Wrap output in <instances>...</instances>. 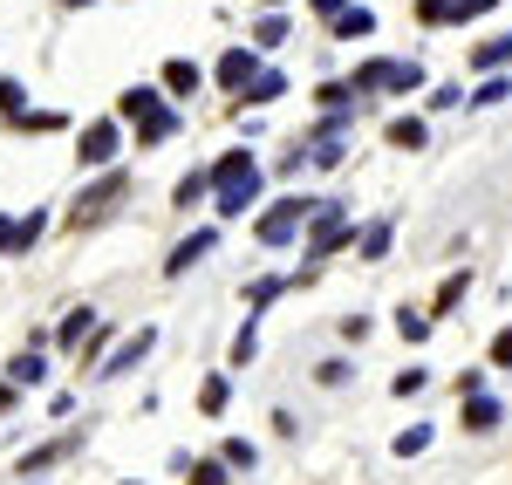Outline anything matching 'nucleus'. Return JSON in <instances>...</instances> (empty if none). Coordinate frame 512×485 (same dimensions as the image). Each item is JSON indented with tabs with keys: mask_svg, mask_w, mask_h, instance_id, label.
Returning <instances> with one entry per match:
<instances>
[{
	"mask_svg": "<svg viewBox=\"0 0 512 485\" xmlns=\"http://www.w3.org/2000/svg\"><path fill=\"white\" fill-rule=\"evenodd\" d=\"M308 246H315V253H335V246H342V212H335V205H328V212L315 219V233H308Z\"/></svg>",
	"mask_w": 512,
	"mask_h": 485,
	"instance_id": "nucleus-5",
	"label": "nucleus"
},
{
	"mask_svg": "<svg viewBox=\"0 0 512 485\" xmlns=\"http://www.w3.org/2000/svg\"><path fill=\"white\" fill-rule=\"evenodd\" d=\"M41 226H48V219H41V212H28V219L14 226V246H35V240H41Z\"/></svg>",
	"mask_w": 512,
	"mask_h": 485,
	"instance_id": "nucleus-15",
	"label": "nucleus"
},
{
	"mask_svg": "<svg viewBox=\"0 0 512 485\" xmlns=\"http://www.w3.org/2000/svg\"><path fill=\"white\" fill-rule=\"evenodd\" d=\"M390 144H396V151H424V123H417V117H396L390 123Z\"/></svg>",
	"mask_w": 512,
	"mask_h": 485,
	"instance_id": "nucleus-8",
	"label": "nucleus"
},
{
	"mask_svg": "<svg viewBox=\"0 0 512 485\" xmlns=\"http://www.w3.org/2000/svg\"><path fill=\"white\" fill-rule=\"evenodd\" d=\"M315 14H342V0H315Z\"/></svg>",
	"mask_w": 512,
	"mask_h": 485,
	"instance_id": "nucleus-22",
	"label": "nucleus"
},
{
	"mask_svg": "<svg viewBox=\"0 0 512 485\" xmlns=\"http://www.w3.org/2000/svg\"><path fill=\"white\" fill-rule=\"evenodd\" d=\"M431 445V431H424V424H417V431H403V438H396V451H403V458H410V451H424Z\"/></svg>",
	"mask_w": 512,
	"mask_h": 485,
	"instance_id": "nucleus-18",
	"label": "nucleus"
},
{
	"mask_svg": "<svg viewBox=\"0 0 512 485\" xmlns=\"http://www.w3.org/2000/svg\"><path fill=\"white\" fill-rule=\"evenodd\" d=\"M164 89H171V96H192L198 89V62H164Z\"/></svg>",
	"mask_w": 512,
	"mask_h": 485,
	"instance_id": "nucleus-7",
	"label": "nucleus"
},
{
	"mask_svg": "<svg viewBox=\"0 0 512 485\" xmlns=\"http://www.w3.org/2000/svg\"><path fill=\"white\" fill-rule=\"evenodd\" d=\"M185 479L192 485H226V465H205V458H198V465H185Z\"/></svg>",
	"mask_w": 512,
	"mask_h": 485,
	"instance_id": "nucleus-12",
	"label": "nucleus"
},
{
	"mask_svg": "<svg viewBox=\"0 0 512 485\" xmlns=\"http://www.w3.org/2000/svg\"><path fill=\"white\" fill-rule=\"evenodd\" d=\"M253 76H260V62H253V48H233V55L219 62V82H233V89H246Z\"/></svg>",
	"mask_w": 512,
	"mask_h": 485,
	"instance_id": "nucleus-4",
	"label": "nucleus"
},
{
	"mask_svg": "<svg viewBox=\"0 0 512 485\" xmlns=\"http://www.w3.org/2000/svg\"><path fill=\"white\" fill-rule=\"evenodd\" d=\"M492 363H499V369H512V328L499 335V342H492Z\"/></svg>",
	"mask_w": 512,
	"mask_h": 485,
	"instance_id": "nucleus-21",
	"label": "nucleus"
},
{
	"mask_svg": "<svg viewBox=\"0 0 512 485\" xmlns=\"http://www.w3.org/2000/svg\"><path fill=\"white\" fill-rule=\"evenodd\" d=\"M82 164H103L110 158V151H117V123H89V130H82Z\"/></svg>",
	"mask_w": 512,
	"mask_h": 485,
	"instance_id": "nucleus-3",
	"label": "nucleus"
},
{
	"mask_svg": "<svg viewBox=\"0 0 512 485\" xmlns=\"http://www.w3.org/2000/svg\"><path fill=\"white\" fill-rule=\"evenodd\" d=\"M506 55H512V35L485 41V48H478V69H492V62H506Z\"/></svg>",
	"mask_w": 512,
	"mask_h": 485,
	"instance_id": "nucleus-14",
	"label": "nucleus"
},
{
	"mask_svg": "<svg viewBox=\"0 0 512 485\" xmlns=\"http://www.w3.org/2000/svg\"><path fill=\"white\" fill-rule=\"evenodd\" d=\"M14 383H41V363H35V356H14Z\"/></svg>",
	"mask_w": 512,
	"mask_h": 485,
	"instance_id": "nucleus-19",
	"label": "nucleus"
},
{
	"mask_svg": "<svg viewBox=\"0 0 512 485\" xmlns=\"http://www.w3.org/2000/svg\"><path fill=\"white\" fill-rule=\"evenodd\" d=\"M7 240H14V226H7V219H0V246H7Z\"/></svg>",
	"mask_w": 512,
	"mask_h": 485,
	"instance_id": "nucleus-24",
	"label": "nucleus"
},
{
	"mask_svg": "<svg viewBox=\"0 0 512 485\" xmlns=\"http://www.w3.org/2000/svg\"><path fill=\"white\" fill-rule=\"evenodd\" d=\"M205 246H212V233H192V240L178 246V253H171V260H164V274H185V267H192L198 253H205Z\"/></svg>",
	"mask_w": 512,
	"mask_h": 485,
	"instance_id": "nucleus-10",
	"label": "nucleus"
},
{
	"mask_svg": "<svg viewBox=\"0 0 512 485\" xmlns=\"http://www.w3.org/2000/svg\"><path fill=\"white\" fill-rule=\"evenodd\" d=\"M7 404H14V390H7V383H0V410H7Z\"/></svg>",
	"mask_w": 512,
	"mask_h": 485,
	"instance_id": "nucleus-23",
	"label": "nucleus"
},
{
	"mask_svg": "<svg viewBox=\"0 0 512 485\" xmlns=\"http://www.w3.org/2000/svg\"><path fill=\"white\" fill-rule=\"evenodd\" d=\"M362 253H369V260H383V253H390V226H369V240H362Z\"/></svg>",
	"mask_w": 512,
	"mask_h": 485,
	"instance_id": "nucleus-17",
	"label": "nucleus"
},
{
	"mask_svg": "<svg viewBox=\"0 0 512 485\" xmlns=\"http://www.w3.org/2000/svg\"><path fill=\"white\" fill-rule=\"evenodd\" d=\"M117 192H123V178H103V185H96L89 199H76V212H69V219H76V226H82V219H96V212H103V205L117 199Z\"/></svg>",
	"mask_w": 512,
	"mask_h": 485,
	"instance_id": "nucleus-6",
	"label": "nucleus"
},
{
	"mask_svg": "<svg viewBox=\"0 0 512 485\" xmlns=\"http://www.w3.org/2000/svg\"><path fill=\"white\" fill-rule=\"evenodd\" d=\"M205 185H219V212H239V205L253 199L260 171H253V158H246V151H226V158L205 171Z\"/></svg>",
	"mask_w": 512,
	"mask_h": 485,
	"instance_id": "nucleus-1",
	"label": "nucleus"
},
{
	"mask_svg": "<svg viewBox=\"0 0 512 485\" xmlns=\"http://www.w3.org/2000/svg\"><path fill=\"white\" fill-rule=\"evenodd\" d=\"M335 35H342V41H355V35H376V14H362V7L335 14Z\"/></svg>",
	"mask_w": 512,
	"mask_h": 485,
	"instance_id": "nucleus-9",
	"label": "nucleus"
},
{
	"mask_svg": "<svg viewBox=\"0 0 512 485\" xmlns=\"http://www.w3.org/2000/svg\"><path fill=\"white\" fill-rule=\"evenodd\" d=\"M417 14L424 21H451V0H417Z\"/></svg>",
	"mask_w": 512,
	"mask_h": 485,
	"instance_id": "nucleus-20",
	"label": "nucleus"
},
{
	"mask_svg": "<svg viewBox=\"0 0 512 485\" xmlns=\"http://www.w3.org/2000/svg\"><path fill=\"white\" fill-rule=\"evenodd\" d=\"M89 328H96V315H89V308H76V315H69V322H62V342H82V335H89Z\"/></svg>",
	"mask_w": 512,
	"mask_h": 485,
	"instance_id": "nucleus-13",
	"label": "nucleus"
},
{
	"mask_svg": "<svg viewBox=\"0 0 512 485\" xmlns=\"http://www.w3.org/2000/svg\"><path fill=\"white\" fill-rule=\"evenodd\" d=\"M465 424H472V431H492V424H499V404H492V397H472Z\"/></svg>",
	"mask_w": 512,
	"mask_h": 485,
	"instance_id": "nucleus-11",
	"label": "nucleus"
},
{
	"mask_svg": "<svg viewBox=\"0 0 512 485\" xmlns=\"http://www.w3.org/2000/svg\"><path fill=\"white\" fill-rule=\"evenodd\" d=\"M219 410H226V376H212V383H205V417H219Z\"/></svg>",
	"mask_w": 512,
	"mask_h": 485,
	"instance_id": "nucleus-16",
	"label": "nucleus"
},
{
	"mask_svg": "<svg viewBox=\"0 0 512 485\" xmlns=\"http://www.w3.org/2000/svg\"><path fill=\"white\" fill-rule=\"evenodd\" d=\"M301 212H308V205H301V199H280L274 212L260 219V240H267V246H280V240H287V233H294V226H301Z\"/></svg>",
	"mask_w": 512,
	"mask_h": 485,
	"instance_id": "nucleus-2",
	"label": "nucleus"
}]
</instances>
